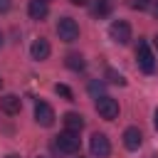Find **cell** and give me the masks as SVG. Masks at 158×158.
<instances>
[{"mask_svg": "<svg viewBox=\"0 0 158 158\" xmlns=\"http://www.w3.org/2000/svg\"><path fill=\"white\" fill-rule=\"evenodd\" d=\"M153 47H156V52H158V35L153 37Z\"/></svg>", "mask_w": 158, "mask_h": 158, "instance_id": "obj_23", "label": "cell"}, {"mask_svg": "<svg viewBox=\"0 0 158 158\" xmlns=\"http://www.w3.org/2000/svg\"><path fill=\"white\" fill-rule=\"evenodd\" d=\"M20 109H22V101H20L17 94H5V96H0V111H2V114L15 116V114H20Z\"/></svg>", "mask_w": 158, "mask_h": 158, "instance_id": "obj_8", "label": "cell"}, {"mask_svg": "<svg viewBox=\"0 0 158 158\" xmlns=\"http://www.w3.org/2000/svg\"><path fill=\"white\" fill-rule=\"evenodd\" d=\"M0 47H2V32H0Z\"/></svg>", "mask_w": 158, "mask_h": 158, "instance_id": "obj_25", "label": "cell"}, {"mask_svg": "<svg viewBox=\"0 0 158 158\" xmlns=\"http://www.w3.org/2000/svg\"><path fill=\"white\" fill-rule=\"evenodd\" d=\"M27 15H30L32 20H44V17L49 15L47 0H30V2H27Z\"/></svg>", "mask_w": 158, "mask_h": 158, "instance_id": "obj_11", "label": "cell"}, {"mask_svg": "<svg viewBox=\"0 0 158 158\" xmlns=\"http://www.w3.org/2000/svg\"><path fill=\"white\" fill-rule=\"evenodd\" d=\"M64 64H67L72 72H84V67H86L84 57H81V54H77V52H69V54H67V59H64Z\"/></svg>", "mask_w": 158, "mask_h": 158, "instance_id": "obj_13", "label": "cell"}, {"mask_svg": "<svg viewBox=\"0 0 158 158\" xmlns=\"http://www.w3.org/2000/svg\"><path fill=\"white\" fill-rule=\"evenodd\" d=\"M79 158H81V156H79Z\"/></svg>", "mask_w": 158, "mask_h": 158, "instance_id": "obj_27", "label": "cell"}, {"mask_svg": "<svg viewBox=\"0 0 158 158\" xmlns=\"http://www.w3.org/2000/svg\"><path fill=\"white\" fill-rule=\"evenodd\" d=\"M62 121H64V131L79 133V131L84 128V116H81V114H77V111H67Z\"/></svg>", "mask_w": 158, "mask_h": 158, "instance_id": "obj_12", "label": "cell"}, {"mask_svg": "<svg viewBox=\"0 0 158 158\" xmlns=\"http://www.w3.org/2000/svg\"><path fill=\"white\" fill-rule=\"evenodd\" d=\"M69 2H72V5H79V7H81V5H86L89 0H69Z\"/></svg>", "mask_w": 158, "mask_h": 158, "instance_id": "obj_20", "label": "cell"}, {"mask_svg": "<svg viewBox=\"0 0 158 158\" xmlns=\"http://www.w3.org/2000/svg\"><path fill=\"white\" fill-rule=\"evenodd\" d=\"M153 126H156V128H158V109H156V111H153Z\"/></svg>", "mask_w": 158, "mask_h": 158, "instance_id": "obj_21", "label": "cell"}, {"mask_svg": "<svg viewBox=\"0 0 158 158\" xmlns=\"http://www.w3.org/2000/svg\"><path fill=\"white\" fill-rule=\"evenodd\" d=\"M54 91H57V96H62L67 101H74V94H72V89L67 84H54Z\"/></svg>", "mask_w": 158, "mask_h": 158, "instance_id": "obj_16", "label": "cell"}, {"mask_svg": "<svg viewBox=\"0 0 158 158\" xmlns=\"http://www.w3.org/2000/svg\"><path fill=\"white\" fill-rule=\"evenodd\" d=\"M91 12H94L96 17H106V15L111 12V0H94Z\"/></svg>", "mask_w": 158, "mask_h": 158, "instance_id": "obj_14", "label": "cell"}, {"mask_svg": "<svg viewBox=\"0 0 158 158\" xmlns=\"http://www.w3.org/2000/svg\"><path fill=\"white\" fill-rule=\"evenodd\" d=\"M54 146L62 151V153H79V148H81V138H79V133H72V131H62L57 138H54Z\"/></svg>", "mask_w": 158, "mask_h": 158, "instance_id": "obj_2", "label": "cell"}, {"mask_svg": "<svg viewBox=\"0 0 158 158\" xmlns=\"http://www.w3.org/2000/svg\"><path fill=\"white\" fill-rule=\"evenodd\" d=\"M136 62H138L141 72H146V74H151L156 69V54H153V49L148 47L146 40H141L138 47H136Z\"/></svg>", "mask_w": 158, "mask_h": 158, "instance_id": "obj_1", "label": "cell"}, {"mask_svg": "<svg viewBox=\"0 0 158 158\" xmlns=\"http://www.w3.org/2000/svg\"><path fill=\"white\" fill-rule=\"evenodd\" d=\"M54 109L47 104V101H37L35 104V121L40 123V126H44V128H49L52 123H54Z\"/></svg>", "mask_w": 158, "mask_h": 158, "instance_id": "obj_7", "label": "cell"}, {"mask_svg": "<svg viewBox=\"0 0 158 158\" xmlns=\"http://www.w3.org/2000/svg\"><path fill=\"white\" fill-rule=\"evenodd\" d=\"M89 151H91L94 158H109V156H111V143H109L106 133H99V131H96V133L89 138Z\"/></svg>", "mask_w": 158, "mask_h": 158, "instance_id": "obj_5", "label": "cell"}, {"mask_svg": "<svg viewBox=\"0 0 158 158\" xmlns=\"http://www.w3.org/2000/svg\"><path fill=\"white\" fill-rule=\"evenodd\" d=\"M0 86H2V79H0Z\"/></svg>", "mask_w": 158, "mask_h": 158, "instance_id": "obj_26", "label": "cell"}, {"mask_svg": "<svg viewBox=\"0 0 158 158\" xmlns=\"http://www.w3.org/2000/svg\"><path fill=\"white\" fill-rule=\"evenodd\" d=\"M141 143H143V133H141V128L128 126V128L123 131V146H126L128 151H138Z\"/></svg>", "mask_w": 158, "mask_h": 158, "instance_id": "obj_9", "label": "cell"}, {"mask_svg": "<svg viewBox=\"0 0 158 158\" xmlns=\"http://www.w3.org/2000/svg\"><path fill=\"white\" fill-rule=\"evenodd\" d=\"M10 7H12V0H0V15L10 12Z\"/></svg>", "mask_w": 158, "mask_h": 158, "instance_id": "obj_19", "label": "cell"}, {"mask_svg": "<svg viewBox=\"0 0 158 158\" xmlns=\"http://www.w3.org/2000/svg\"><path fill=\"white\" fill-rule=\"evenodd\" d=\"M153 17L158 20V0H156V5H153Z\"/></svg>", "mask_w": 158, "mask_h": 158, "instance_id": "obj_22", "label": "cell"}, {"mask_svg": "<svg viewBox=\"0 0 158 158\" xmlns=\"http://www.w3.org/2000/svg\"><path fill=\"white\" fill-rule=\"evenodd\" d=\"M106 81H111V84H118V86H123L126 84V79L116 72V69H106Z\"/></svg>", "mask_w": 158, "mask_h": 158, "instance_id": "obj_17", "label": "cell"}, {"mask_svg": "<svg viewBox=\"0 0 158 158\" xmlns=\"http://www.w3.org/2000/svg\"><path fill=\"white\" fill-rule=\"evenodd\" d=\"M5 158H20V156H17V153H7Z\"/></svg>", "mask_w": 158, "mask_h": 158, "instance_id": "obj_24", "label": "cell"}, {"mask_svg": "<svg viewBox=\"0 0 158 158\" xmlns=\"http://www.w3.org/2000/svg\"><path fill=\"white\" fill-rule=\"evenodd\" d=\"M89 94H91L94 99H99V96H104V81H99V79H94V81H89Z\"/></svg>", "mask_w": 158, "mask_h": 158, "instance_id": "obj_15", "label": "cell"}, {"mask_svg": "<svg viewBox=\"0 0 158 158\" xmlns=\"http://www.w3.org/2000/svg\"><path fill=\"white\" fill-rule=\"evenodd\" d=\"M109 35H111V40L118 42V44H128V42H131V25H128L126 20H114V22L109 25Z\"/></svg>", "mask_w": 158, "mask_h": 158, "instance_id": "obj_6", "label": "cell"}, {"mask_svg": "<svg viewBox=\"0 0 158 158\" xmlns=\"http://www.w3.org/2000/svg\"><path fill=\"white\" fill-rule=\"evenodd\" d=\"M131 7L133 10H146L148 7V0H131Z\"/></svg>", "mask_w": 158, "mask_h": 158, "instance_id": "obj_18", "label": "cell"}, {"mask_svg": "<svg viewBox=\"0 0 158 158\" xmlns=\"http://www.w3.org/2000/svg\"><path fill=\"white\" fill-rule=\"evenodd\" d=\"M49 52H52V47H49V42H47L44 37H37V40L32 42V47H30V54H32V59H35V62L47 59V57H49Z\"/></svg>", "mask_w": 158, "mask_h": 158, "instance_id": "obj_10", "label": "cell"}, {"mask_svg": "<svg viewBox=\"0 0 158 158\" xmlns=\"http://www.w3.org/2000/svg\"><path fill=\"white\" fill-rule=\"evenodd\" d=\"M57 35L62 42H77L79 40V25L74 17H59L57 22Z\"/></svg>", "mask_w": 158, "mask_h": 158, "instance_id": "obj_3", "label": "cell"}, {"mask_svg": "<svg viewBox=\"0 0 158 158\" xmlns=\"http://www.w3.org/2000/svg\"><path fill=\"white\" fill-rule=\"evenodd\" d=\"M96 111H99V116L101 118H106V121H114V118H118V101L116 99H111V96H99L96 99Z\"/></svg>", "mask_w": 158, "mask_h": 158, "instance_id": "obj_4", "label": "cell"}]
</instances>
